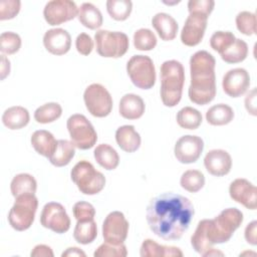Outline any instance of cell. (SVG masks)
Instances as JSON below:
<instances>
[{"label": "cell", "mask_w": 257, "mask_h": 257, "mask_svg": "<svg viewBox=\"0 0 257 257\" xmlns=\"http://www.w3.org/2000/svg\"><path fill=\"white\" fill-rule=\"evenodd\" d=\"M191 244L193 249L201 255L213 247L208 238V219L201 220L198 223L197 228L191 237Z\"/></svg>", "instance_id": "obj_32"}, {"label": "cell", "mask_w": 257, "mask_h": 257, "mask_svg": "<svg viewBox=\"0 0 257 257\" xmlns=\"http://www.w3.org/2000/svg\"><path fill=\"white\" fill-rule=\"evenodd\" d=\"M85 255L86 254L77 247H69L64 252H62V254H61L62 257H66V256H82V257H85Z\"/></svg>", "instance_id": "obj_51"}, {"label": "cell", "mask_w": 257, "mask_h": 257, "mask_svg": "<svg viewBox=\"0 0 257 257\" xmlns=\"http://www.w3.org/2000/svg\"><path fill=\"white\" fill-rule=\"evenodd\" d=\"M245 107L250 114L256 115V88L249 91L245 97Z\"/></svg>", "instance_id": "obj_49"}, {"label": "cell", "mask_w": 257, "mask_h": 257, "mask_svg": "<svg viewBox=\"0 0 257 257\" xmlns=\"http://www.w3.org/2000/svg\"><path fill=\"white\" fill-rule=\"evenodd\" d=\"M152 25L162 40L171 41L177 36L179 25L175 18L168 13H157L152 18Z\"/></svg>", "instance_id": "obj_20"}, {"label": "cell", "mask_w": 257, "mask_h": 257, "mask_svg": "<svg viewBox=\"0 0 257 257\" xmlns=\"http://www.w3.org/2000/svg\"><path fill=\"white\" fill-rule=\"evenodd\" d=\"M78 15V7L70 0H52L46 3L43 16L49 25H59Z\"/></svg>", "instance_id": "obj_13"}, {"label": "cell", "mask_w": 257, "mask_h": 257, "mask_svg": "<svg viewBox=\"0 0 257 257\" xmlns=\"http://www.w3.org/2000/svg\"><path fill=\"white\" fill-rule=\"evenodd\" d=\"M115 141L118 147L126 153H134L141 146V136L134 125H121L115 132Z\"/></svg>", "instance_id": "obj_22"}, {"label": "cell", "mask_w": 257, "mask_h": 257, "mask_svg": "<svg viewBox=\"0 0 257 257\" xmlns=\"http://www.w3.org/2000/svg\"><path fill=\"white\" fill-rule=\"evenodd\" d=\"M37 207L38 200L35 194H25L16 197L14 205L8 214L10 226L16 231L29 229L34 221Z\"/></svg>", "instance_id": "obj_6"}, {"label": "cell", "mask_w": 257, "mask_h": 257, "mask_svg": "<svg viewBox=\"0 0 257 257\" xmlns=\"http://www.w3.org/2000/svg\"><path fill=\"white\" fill-rule=\"evenodd\" d=\"M97 53L102 57L118 58L128 49L130 41L125 33L119 31L98 30L94 34Z\"/></svg>", "instance_id": "obj_7"}, {"label": "cell", "mask_w": 257, "mask_h": 257, "mask_svg": "<svg viewBox=\"0 0 257 257\" xmlns=\"http://www.w3.org/2000/svg\"><path fill=\"white\" fill-rule=\"evenodd\" d=\"M62 107L57 102H47L36 108L34 119L39 123H49L60 117Z\"/></svg>", "instance_id": "obj_35"}, {"label": "cell", "mask_w": 257, "mask_h": 257, "mask_svg": "<svg viewBox=\"0 0 257 257\" xmlns=\"http://www.w3.org/2000/svg\"><path fill=\"white\" fill-rule=\"evenodd\" d=\"M93 157L97 164L107 171L116 169L119 164L117 152L107 144H100L96 146L93 151Z\"/></svg>", "instance_id": "obj_27"}, {"label": "cell", "mask_w": 257, "mask_h": 257, "mask_svg": "<svg viewBox=\"0 0 257 257\" xmlns=\"http://www.w3.org/2000/svg\"><path fill=\"white\" fill-rule=\"evenodd\" d=\"M213 255H221V256H223V253L222 252H220V251H217L216 249H214V248H211V249H209L208 251H206L202 256H213Z\"/></svg>", "instance_id": "obj_52"}, {"label": "cell", "mask_w": 257, "mask_h": 257, "mask_svg": "<svg viewBox=\"0 0 257 257\" xmlns=\"http://www.w3.org/2000/svg\"><path fill=\"white\" fill-rule=\"evenodd\" d=\"M75 155V146L67 140H58L57 146L49 158V162L55 167H64L70 163Z\"/></svg>", "instance_id": "obj_29"}, {"label": "cell", "mask_w": 257, "mask_h": 257, "mask_svg": "<svg viewBox=\"0 0 257 257\" xmlns=\"http://www.w3.org/2000/svg\"><path fill=\"white\" fill-rule=\"evenodd\" d=\"M30 256L31 257H53L54 254L52 249L49 246L44 244H38L32 249Z\"/></svg>", "instance_id": "obj_48"}, {"label": "cell", "mask_w": 257, "mask_h": 257, "mask_svg": "<svg viewBox=\"0 0 257 257\" xmlns=\"http://www.w3.org/2000/svg\"><path fill=\"white\" fill-rule=\"evenodd\" d=\"M146 109L145 102L143 98L135 93H126L124 94L120 100L118 105L119 113L122 117L126 119H138L140 118Z\"/></svg>", "instance_id": "obj_21"}, {"label": "cell", "mask_w": 257, "mask_h": 257, "mask_svg": "<svg viewBox=\"0 0 257 257\" xmlns=\"http://www.w3.org/2000/svg\"><path fill=\"white\" fill-rule=\"evenodd\" d=\"M204 165L209 174L215 177H222L231 171L232 159L225 150H211L205 156Z\"/></svg>", "instance_id": "obj_19"}, {"label": "cell", "mask_w": 257, "mask_h": 257, "mask_svg": "<svg viewBox=\"0 0 257 257\" xmlns=\"http://www.w3.org/2000/svg\"><path fill=\"white\" fill-rule=\"evenodd\" d=\"M72 182L84 195L98 194L105 185V177L95 170L88 161L82 160L74 165L70 172Z\"/></svg>", "instance_id": "obj_5"}, {"label": "cell", "mask_w": 257, "mask_h": 257, "mask_svg": "<svg viewBox=\"0 0 257 257\" xmlns=\"http://www.w3.org/2000/svg\"><path fill=\"white\" fill-rule=\"evenodd\" d=\"M220 55L227 63H239L247 57L248 45L244 40L236 38L235 41Z\"/></svg>", "instance_id": "obj_34"}, {"label": "cell", "mask_w": 257, "mask_h": 257, "mask_svg": "<svg viewBox=\"0 0 257 257\" xmlns=\"http://www.w3.org/2000/svg\"><path fill=\"white\" fill-rule=\"evenodd\" d=\"M242 222L243 213L237 208L225 209L214 219H208V238L212 246L228 242Z\"/></svg>", "instance_id": "obj_4"}, {"label": "cell", "mask_w": 257, "mask_h": 257, "mask_svg": "<svg viewBox=\"0 0 257 257\" xmlns=\"http://www.w3.org/2000/svg\"><path fill=\"white\" fill-rule=\"evenodd\" d=\"M176 118L178 124L186 130H196L202 123L201 112L192 106L181 108L178 111Z\"/></svg>", "instance_id": "obj_33"}, {"label": "cell", "mask_w": 257, "mask_h": 257, "mask_svg": "<svg viewBox=\"0 0 257 257\" xmlns=\"http://www.w3.org/2000/svg\"><path fill=\"white\" fill-rule=\"evenodd\" d=\"M216 60L206 50L195 52L190 58L191 83L188 89L192 102L205 105L216 96Z\"/></svg>", "instance_id": "obj_2"}, {"label": "cell", "mask_w": 257, "mask_h": 257, "mask_svg": "<svg viewBox=\"0 0 257 257\" xmlns=\"http://www.w3.org/2000/svg\"><path fill=\"white\" fill-rule=\"evenodd\" d=\"M235 35L230 31H216L210 38V45L215 51L221 54L235 41Z\"/></svg>", "instance_id": "obj_41"}, {"label": "cell", "mask_w": 257, "mask_h": 257, "mask_svg": "<svg viewBox=\"0 0 257 257\" xmlns=\"http://www.w3.org/2000/svg\"><path fill=\"white\" fill-rule=\"evenodd\" d=\"M10 72V61L4 54L1 55V79H4Z\"/></svg>", "instance_id": "obj_50"}, {"label": "cell", "mask_w": 257, "mask_h": 257, "mask_svg": "<svg viewBox=\"0 0 257 257\" xmlns=\"http://www.w3.org/2000/svg\"><path fill=\"white\" fill-rule=\"evenodd\" d=\"M181 187L190 193L199 192L205 185V176L201 171L188 170L181 176Z\"/></svg>", "instance_id": "obj_36"}, {"label": "cell", "mask_w": 257, "mask_h": 257, "mask_svg": "<svg viewBox=\"0 0 257 257\" xmlns=\"http://www.w3.org/2000/svg\"><path fill=\"white\" fill-rule=\"evenodd\" d=\"M128 233V222L123 213L119 211L110 212L102 224V237L105 242L119 245L122 244Z\"/></svg>", "instance_id": "obj_12"}, {"label": "cell", "mask_w": 257, "mask_h": 257, "mask_svg": "<svg viewBox=\"0 0 257 257\" xmlns=\"http://www.w3.org/2000/svg\"><path fill=\"white\" fill-rule=\"evenodd\" d=\"M21 2L19 0H1L0 1V20L14 18L20 11Z\"/></svg>", "instance_id": "obj_44"}, {"label": "cell", "mask_w": 257, "mask_h": 257, "mask_svg": "<svg viewBox=\"0 0 257 257\" xmlns=\"http://www.w3.org/2000/svg\"><path fill=\"white\" fill-rule=\"evenodd\" d=\"M127 255V250L125 245H113L107 242L102 243L94 251V257H125Z\"/></svg>", "instance_id": "obj_42"}, {"label": "cell", "mask_w": 257, "mask_h": 257, "mask_svg": "<svg viewBox=\"0 0 257 257\" xmlns=\"http://www.w3.org/2000/svg\"><path fill=\"white\" fill-rule=\"evenodd\" d=\"M30 115L28 110L20 105L8 107L2 114L3 124L10 130H19L26 126Z\"/></svg>", "instance_id": "obj_25"}, {"label": "cell", "mask_w": 257, "mask_h": 257, "mask_svg": "<svg viewBox=\"0 0 257 257\" xmlns=\"http://www.w3.org/2000/svg\"><path fill=\"white\" fill-rule=\"evenodd\" d=\"M21 47L20 36L11 31H6L0 35V50L4 54H14Z\"/></svg>", "instance_id": "obj_40"}, {"label": "cell", "mask_w": 257, "mask_h": 257, "mask_svg": "<svg viewBox=\"0 0 257 257\" xmlns=\"http://www.w3.org/2000/svg\"><path fill=\"white\" fill-rule=\"evenodd\" d=\"M194 206L179 194L164 193L154 197L147 206L146 219L151 231L164 240H179L189 229Z\"/></svg>", "instance_id": "obj_1"}, {"label": "cell", "mask_w": 257, "mask_h": 257, "mask_svg": "<svg viewBox=\"0 0 257 257\" xmlns=\"http://www.w3.org/2000/svg\"><path fill=\"white\" fill-rule=\"evenodd\" d=\"M215 2L213 0H190L188 2L189 13H202L204 15H209L213 11Z\"/></svg>", "instance_id": "obj_45"}, {"label": "cell", "mask_w": 257, "mask_h": 257, "mask_svg": "<svg viewBox=\"0 0 257 257\" xmlns=\"http://www.w3.org/2000/svg\"><path fill=\"white\" fill-rule=\"evenodd\" d=\"M237 29L245 35H253L256 33V15L249 11H241L236 16Z\"/></svg>", "instance_id": "obj_39"}, {"label": "cell", "mask_w": 257, "mask_h": 257, "mask_svg": "<svg viewBox=\"0 0 257 257\" xmlns=\"http://www.w3.org/2000/svg\"><path fill=\"white\" fill-rule=\"evenodd\" d=\"M229 194L233 201L242 204L250 210L257 207V189L246 179L239 178L234 180L229 187Z\"/></svg>", "instance_id": "obj_17"}, {"label": "cell", "mask_w": 257, "mask_h": 257, "mask_svg": "<svg viewBox=\"0 0 257 257\" xmlns=\"http://www.w3.org/2000/svg\"><path fill=\"white\" fill-rule=\"evenodd\" d=\"M204 150V142L198 136L186 135L181 137L175 145L174 154L182 164L195 163Z\"/></svg>", "instance_id": "obj_14"}, {"label": "cell", "mask_w": 257, "mask_h": 257, "mask_svg": "<svg viewBox=\"0 0 257 257\" xmlns=\"http://www.w3.org/2000/svg\"><path fill=\"white\" fill-rule=\"evenodd\" d=\"M133 9L131 0H107L106 10L111 18L116 21H123L128 18Z\"/></svg>", "instance_id": "obj_37"}, {"label": "cell", "mask_w": 257, "mask_h": 257, "mask_svg": "<svg viewBox=\"0 0 257 257\" xmlns=\"http://www.w3.org/2000/svg\"><path fill=\"white\" fill-rule=\"evenodd\" d=\"M140 255L142 257H182L183 252L178 247L160 245L152 239H146L142 243Z\"/></svg>", "instance_id": "obj_24"}, {"label": "cell", "mask_w": 257, "mask_h": 257, "mask_svg": "<svg viewBox=\"0 0 257 257\" xmlns=\"http://www.w3.org/2000/svg\"><path fill=\"white\" fill-rule=\"evenodd\" d=\"M37 189V183L33 176L26 173H21L16 175L10 184V190L14 198L25 195V194H35Z\"/></svg>", "instance_id": "obj_30"}, {"label": "cell", "mask_w": 257, "mask_h": 257, "mask_svg": "<svg viewBox=\"0 0 257 257\" xmlns=\"http://www.w3.org/2000/svg\"><path fill=\"white\" fill-rule=\"evenodd\" d=\"M43 44L51 54L63 55L70 49L71 36L63 28H52L44 33Z\"/></svg>", "instance_id": "obj_18"}, {"label": "cell", "mask_w": 257, "mask_h": 257, "mask_svg": "<svg viewBox=\"0 0 257 257\" xmlns=\"http://www.w3.org/2000/svg\"><path fill=\"white\" fill-rule=\"evenodd\" d=\"M244 236L245 240L250 245L255 246L257 244V221L254 220L246 226Z\"/></svg>", "instance_id": "obj_47"}, {"label": "cell", "mask_w": 257, "mask_h": 257, "mask_svg": "<svg viewBox=\"0 0 257 257\" xmlns=\"http://www.w3.org/2000/svg\"><path fill=\"white\" fill-rule=\"evenodd\" d=\"M72 213L76 221L92 220L95 216V209L90 203L79 201L74 204L72 208Z\"/></svg>", "instance_id": "obj_43"}, {"label": "cell", "mask_w": 257, "mask_h": 257, "mask_svg": "<svg viewBox=\"0 0 257 257\" xmlns=\"http://www.w3.org/2000/svg\"><path fill=\"white\" fill-rule=\"evenodd\" d=\"M126 72L132 82L139 88L150 89L155 85V64L147 55L132 56L126 63Z\"/></svg>", "instance_id": "obj_9"}, {"label": "cell", "mask_w": 257, "mask_h": 257, "mask_svg": "<svg viewBox=\"0 0 257 257\" xmlns=\"http://www.w3.org/2000/svg\"><path fill=\"white\" fill-rule=\"evenodd\" d=\"M66 127L75 148L88 150L95 145L97 134L91 122L83 114L75 113L70 115L66 121Z\"/></svg>", "instance_id": "obj_8"}, {"label": "cell", "mask_w": 257, "mask_h": 257, "mask_svg": "<svg viewBox=\"0 0 257 257\" xmlns=\"http://www.w3.org/2000/svg\"><path fill=\"white\" fill-rule=\"evenodd\" d=\"M185 82V70L178 60H167L161 65V98L164 105L176 106L181 98Z\"/></svg>", "instance_id": "obj_3"}, {"label": "cell", "mask_w": 257, "mask_h": 257, "mask_svg": "<svg viewBox=\"0 0 257 257\" xmlns=\"http://www.w3.org/2000/svg\"><path fill=\"white\" fill-rule=\"evenodd\" d=\"M134 45L141 51L152 50L157 45V37L152 30L140 28L134 34Z\"/></svg>", "instance_id": "obj_38"}, {"label": "cell", "mask_w": 257, "mask_h": 257, "mask_svg": "<svg viewBox=\"0 0 257 257\" xmlns=\"http://www.w3.org/2000/svg\"><path fill=\"white\" fill-rule=\"evenodd\" d=\"M76 50L82 55H88L93 49V41L87 33H80L77 35L75 40Z\"/></svg>", "instance_id": "obj_46"}, {"label": "cell", "mask_w": 257, "mask_h": 257, "mask_svg": "<svg viewBox=\"0 0 257 257\" xmlns=\"http://www.w3.org/2000/svg\"><path fill=\"white\" fill-rule=\"evenodd\" d=\"M208 16L202 13H190L181 32V41L187 46L198 45L205 34Z\"/></svg>", "instance_id": "obj_15"}, {"label": "cell", "mask_w": 257, "mask_h": 257, "mask_svg": "<svg viewBox=\"0 0 257 257\" xmlns=\"http://www.w3.org/2000/svg\"><path fill=\"white\" fill-rule=\"evenodd\" d=\"M83 100L88 112L95 117H104L112 109V97L108 90L99 83H91L85 88Z\"/></svg>", "instance_id": "obj_10"}, {"label": "cell", "mask_w": 257, "mask_h": 257, "mask_svg": "<svg viewBox=\"0 0 257 257\" xmlns=\"http://www.w3.org/2000/svg\"><path fill=\"white\" fill-rule=\"evenodd\" d=\"M97 236V226L94 220L77 221L73 230V237L76 242L87 245L94 241Z\"/></svg>", "instance_id": "obj_31"}, {"label": "cell", "mask_w": 257, "mask_h": 257, "mask_svg": "<svg viewBox=\"0 0 257 257\" xmlns=\"http://www.w3.org/2000/svg\"><path fill=\"white\" fill-rule=\"evenodd\" d=\"M40 223L44 228L57 234H63L70 228V219L64 207L56 202H49L44 205L40 215Z\"/></svg>", "instance_id": "obj_11"}, {"label": "cell", "mask_w": 257, "mask_h": 257, "mask_svg": "<svg viewBox=\"0 0 257 257\" xmlns=\"http://www.w3.org/2000/svg\"><path fill=\"white\" fill-rule=\"evenodd\" d=\"M234 118V110L225 103H218L211 106L206 112V119L212 125H225Z\"/></svg>", "instance_id": "obj_28"}, {"label": "cell", "mask_w": 257, "mask_h": 257, "mask_svg": "<svg viewBox=\"0 0 257 257\" xmlns=\"http://www.w3.org/2000/svg\"><path fill=\"white\" fill-rule=\"evenodd\" d=\"M30 141L33 149L39 155L48 159L52 156L57 146V141L54 136L45 130L35 131L32 134Z\"/></svg>", "instance_id": "obj_23"}, {"label": "cell", "mask_w": 257, "mask_h": 257, "mask_svg": "<svg viewBox=\"0 0 257 257\" xmlns=\"http://www.w3.org/2000/svg\"><path fill=\"white\" fill-rule=\"evenodd\" d=\"M77 18L84 27L92 30L99 28L103 22L100 10L89 2H84L80 5Z\"/></svg>", "instance_id": "obj_26"}, {"label": "cell", "mask_w": 257, "mask_h": 257, "mask_svg": "<svg viewBox=\"0 0 257 257\" xmlns=\"http://www.w3.org/2000/svg\"><path fill=\"white\" fill-rule=\"evenodd\" d=\"M250 86V75L244 68L237 67L225 73L222 80L224 92L231 97L243 95Z\"/></svg>", "instance_id": "obj_16"}]
</instances>
